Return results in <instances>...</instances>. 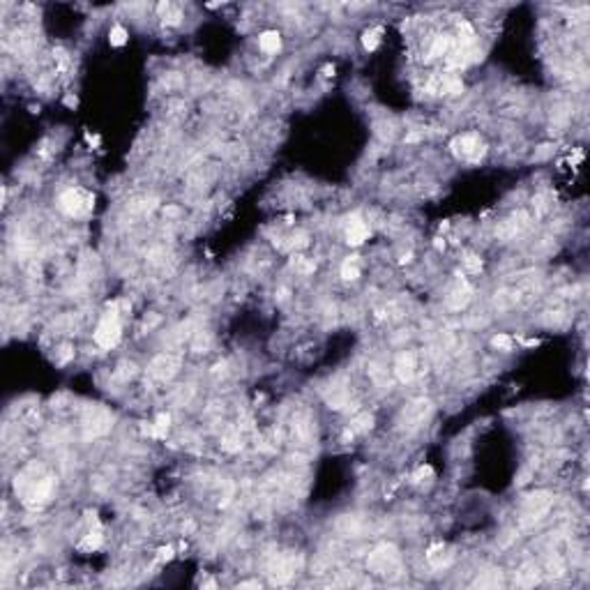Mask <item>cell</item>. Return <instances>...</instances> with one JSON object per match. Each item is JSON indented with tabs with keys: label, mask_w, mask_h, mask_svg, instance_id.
<instances>
[{
	"label": "cell",
	"mask_w": 590,
	"mask_h": 590,
	"mask_svg": "<svg viewBox=\"0 0 590 590\" xmlns=\"http://www.w3.org/2000/svg\"><path fill=\"white\" fill-rule=\"evenodd\" d=\"M95 341H97L102 348H113V346L120 341V323H118L116 314H106L102 318V323L95 330Z\"/></svg>",
	"instance_id": "cell-1"
},
{
	"label": "cell",
	"mask_w": 590,
	"mask_h": 590,
	"mask_svg": "<svg viewBox=\"0 0 590 590\" xmlns=\"http://www.w3.org/2000/svg\"><path fill=\"white\" fill-rule=\"evenodd\" d=\"M58 208H60L62 212H67L70 217H79V214H83L85 210L90 208V199H85L83 191H79V189H67L65 194H60V199H58Z\"/></svg>",
	"instance_id": "cell-2"
},
{
	"label": "cell",
	"mask_w": 590,
	"mask_h": 590,
	"mask_svg": "<svg viewBox=\"0 0 590 590\" xmlns=\"http://www.w3.org/2000/svg\"><path fill=\"white\" fill-rule=\"evenodd\" d=\"M369 237V226L364 222H360L358 217H353V222L348 224V228H346V240H348V245H362L364 240Z\"/></svg>",
	"instance_id": "cell-3"
},
{
	"label": "cell",
	"mask_w": 590,
	"mask_h": 590,
	"mask_svg": "<svg viewBox=\"0 0 590 590\" xmlns=\"http://www.w3.org/2000/svg\"><path fill=\"white\" fill-rule=\"evenodd\" d=\"M258 47L263 53H277L279 49H281V35L277 33V30H265L263 35L258 37Z\"/></svg>",
	"instance_id": "cell-4"
},
{
	"label": "cell",
	"mask_w": 590,
	"mask_h": 590,
	"mask_svg": "<svg viewBox=\"0 0 590 590\" xmlns=\"http://www.w3.org/2000/svg\"><path fill=\"white\" fill-rule=\"evenodd\" d=\"M127 30L122 28V26H113L111 33H108V42H111V47H122V44H127Z\"/></svg>",
	"instance_id": "cell-5"
},
{
	"label": "cell",
	"mask_w": 590,
	"mask_h": 590,
	"mask_svg": "<svg viewBox=\"0 0 590 590\" xmlns=\"http://www.w3.org/2000/svg\"><path fill=\"white\" fill-rule=\"evenodd\" d=\"M378 42H381V28L376 30H367V33L362 35V44L367 51H374V49L378 47Z\"/></svg>",
	"instance_id": "cell-6"
},
{
	"label": "cell",
	"mask_w": 590,
	"mask_h": 590,
	"mask_svg": "<svg viewBox=\"0 0 590 590\" xmlns=\"http://www.w3.org/2000/svg\"><path fill=\"white\" fill-rule=\"evenodd\" d=\"M341 277H344V279H358L360 277L358 265L351 263V260H346V263L341 265Z\"/></svg>",
	"instance_id": "cell-7"
},
{
	"label": "cell",
	"mask_w": 590,
	"mask_h": 590,
	"mask_svg": "<svg viewBox=\"0 0 590 590\" xmlns=\"http://www.w3.org/2000/svg\"><path fill=\"white\" fill-rule=\"evenodd\" d=\"M493 346H500V348H510L512 341H510V337L498 335V337H493Z\"/></svg>",
	"instance_id": "cell-8"
},
{
	"label": "cell",
	"mask_w": 590,
	"mask_h": 590,
	"mask_svg": "<svg viewBox=\"0 0 590 590\" xmlns=\"http://www.w3.org/2000/svg\"><path fill=\"white\" fill-rule=\"evenodd\" d=\"M65 102H67V104H70V106H76V99H74V97H67V99H65Z\"/></svg>",
	"instance_id": "cell-9"
}]
</instances>
